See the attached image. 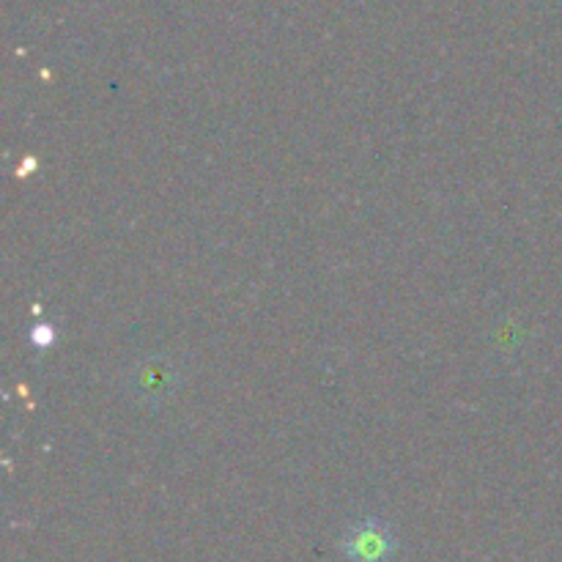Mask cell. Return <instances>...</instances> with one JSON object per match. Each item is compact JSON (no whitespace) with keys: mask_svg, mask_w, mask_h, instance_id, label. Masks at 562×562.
Listing matches in <instances>:
<instances>
[{"mask_svg":"<svg viewBox=\"0 0 562 562\" xmlns=\"http://www.w3.org/2000/svg\"><path fill=\"white\" fill-rule=\"evenodd\" d=\"M124 387L143 409H159L181 387V368L170 355H146L126 368Z\"/></svg>","mask_w":562,"mask_h":562,"instance_id":"1","label":"cell"},{"mask_svg":"<svg viewBox=\"0 0 562 562\" xmlns=\"http://www.w3.org/2000/svg\"><path fill=\"white\" fill-rule=\"evenodd\" d=\"M340 549L349 562H390L395 554V536L384 521L360 519L346 530Z\"/></svg>","mask_w":562,"mask_h":562,"instance_id":"2","label":"cell"},{"mask_svg":"<svg viewBox=\"0 0 562 562\" xmlns=\"http://www.w3.org/2000/svg\"><path fill=\"white\" fill-rule=\"evenodd\" d=\"M33 344H36L38 349H47V346L53 344V329H49L47 324H38L36 333H33Z\"/></svg>","mask_w":562,"mask_h":562,"instance_id":"3","label":"cell"}]
</instances>
